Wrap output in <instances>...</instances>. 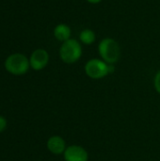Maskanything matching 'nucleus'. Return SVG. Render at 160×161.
I'll return each instance as SVG.
<instances>
[{"label": "nucleus", "mask_w": 160, "mask_h": 161, "mask_svg": "<svg viewBox=\"0 0 160 161\" xmlns=\"http://www.w3.org/2000/svg\"><path fill=\"white\" fill-rule=\"evenodd\" d=\"M154 85H155V89L156 91L160 94V71H158L156 75H155V79H154Z\"/></svg>", "instance_id": "obj_10"}, {"label": "nucleus", "mask_w": 160, "mask_h": 161, "mask_svg": "<svg viewBox=\"0 0 160 161\" xmlns=\"http://www.w3.org/2000/svg\"><path fill=\"white\" fill-rule=\"evenodd\" d=\"M79 41L84 45H91L96 41V34L91 28L82 29L79 33Z\"/></svg>", "instance_id": "obj_9"}, {"label": "nucleus", "mask_w": 160, "mask_h": 161, "mask_svg": "<svg viewBox=\"0 0 160 161\" xmlns=\"http://www.w3.org/2000/svg\"><path fill=\"white\" fill-rule=\"evenodd\" d=\"M86 75L91 79H101L108 74V63L103 59L91 58L88 60L84 67Z\"/></svg>", "instance_id": "obj_4"}, {"label": "nucleus", "mask_w": 160, "mask_h": 161, "mask_svg": "<svg viewBox=\"0 0 160 161\" xmlns=\"http://www.w3.org/2000/svg\"><path fill=\"white\" fill-rule=\"evenodd\" d=\"M114 71H115V66H114V64H108V74L110 75V74L114 73Z\"/></svg>", "instance_id": "obj_12"}, {"label": "nucleus", "mask_w": 160, "mask_h": 161, "mask_svg": "<svg viewBox=\"0 0 160 161\" xmlns=\"http://www.w3.org/2000/svg\"><path fill=\"white\" fill-rule=\"evenodd\" d=\"M72 35V29L71 27L66 24H58L54 28V37L56 40L64 42L71 39Z\"/></svg>", "instance_id": "obj_8"}, {"label": "nucleus", "mask_w": 160, "mask_h": 161, "mask_svg": "<svg viewBox=\"0 0 160 161\" xmlns=\"http://www.w3.org/2000/svg\"><path fill=\"white\" fill-rule=\"evenodd\" d=\"M98 53L105 62L115 64L121 58V47L117 41L112 38H105L98 44Z\"/></svg>", "instance_id": "obj_1"}, {"label": "nucleus", "mask_w": 160, "mask_h": 161, "mask_svg": "<svg viewBox=\"0 0 160 161\" xmlns=\"http://www.w3.org/2000/svg\"><path fill=\"white\" fill-rule=\"evenodd\" d=\"M82 53V43L73 38L62 42L59 48V58L66 64H74L78 61Z\"/></svg>", "instance_id": "obj_2"}, {"label": "nucleus", "mask_w": 160, "mask_h": 161, "mask_svg": "<svg viewBox=\"0 0 160 161\" xmlns=\"http://www.w3.org/2000/svg\"><path fill=\"white\" fill-rule=\"evenodd\" d=\"M5 69L13 75H23L27 73L30 68L29 58L21 53L9 55L5 60Z\"/></svg>", "instance_id": "obj_3"}, {"label": "nucleus", "mask_w": 160, "mask_h": 161, "mask_svg": "<svg viewBox=\"0 0 160 161\" xmlns=\"http://www.w3.org/2000/svg\"><path fill=\"white\" fill-rule=\"evenodd\" d=\"M65 161H88L89 155L86 149L79 145H71L66 148L64 154Z\"/></svg>", "instance_id": "obj_6"}, {"label": "nucleus", "mask_w": 160, "mask_h": 161, "mask_svg": "<svg viewBox=\"0 0 160 161\" xmlns=\"http://www.w3.org/2000/svg\"><path fill=\"white\" fill-rule=\"evenodd\" d=\"M88 3H90V4H93V5H95V4H99V3H101L103 0H86Z\"/></svg>", "instance_id": "obj_13"}, {"label": "nucleus", "mask_w": 160, "mask_h": 161, "mask_svg": "<svg viewBox=\"0 0 160 161\" xmlns=\"http://www.w3.org/2000/svg\"><path fill=\"white\" fill-rule=\"evenodd\" d=\"M7 125H8V122H7L6 118L0 115V133L4 132L6 130Z\"/></svg>", "instance_id": "obj_11"}, {"label": "nucleus", "mask_w": 160, "mask_h": 161, "mask_svg": "<svg viewBox=\"0 0 160 161\" xmlns=\"http://www.w3.org/2000/svg\"><path fill=\"white\" fill-rule=\"evenodd\" d=\"M49 62V54L45 49L39 48L32 52L29 58L30 68L34 71H41L44 69Z\"/></svg>", "instance_id": "obj_5"}, {"label": "nucleus", "mask_w": 160, "mask_h": 161, "mask_svg": "<svg viewBox=\"0 0 160 161\" xmlns=\"http://www.w3.org/2000/svg\"><path fill=\"white\" fill-rule=\"evenodd\" d=\"M46 147L48 151L54 155H61L64 154L66 150V142L60 136H52L48 139L46 142Z\"/></svg>", "instance_id": "obj_7"}]
</instances>
